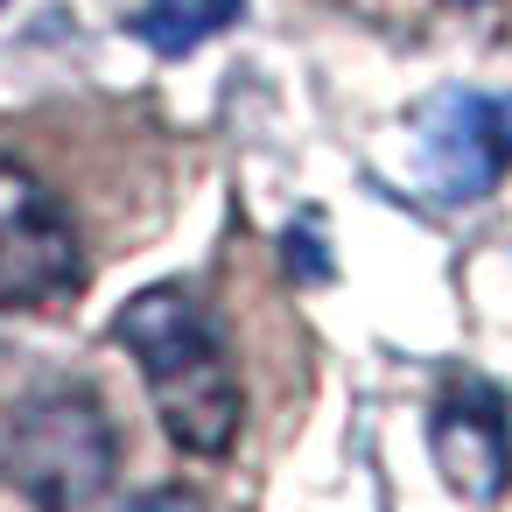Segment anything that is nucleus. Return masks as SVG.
Wrapping results in <instances>:
<instances>
[{
    "mask_svg": "<svg viewBox=\"0 0 512 512\" xmlns=\"http://www.w3.org/2000/svg\"><path fill=\"white\" fill-rule=\"evenodd\" d=\"M113 337L120 351L141 365L148 379V400L162 414V435L190 456H225L239 442V421H246V393H239V372L225 358V337L211 323V309L162 281V288H141L120 316H113Z\"/></svg>",
    "mask_w": 512,
    "mask_h": 512,
    "instance_id": "f257e3e1",
    "label": "nucleus"
},
{
    "mask_svg": "<svg viewBox=\"0 0 512 512\" xmlns=\"http://www.w3.org/2000/svg\"><path fill=\"white\" fill-rule=\"evenodd\" d=\"M120 470L113 414L92 386H43L0 428V484L36 512H85Z\"/></svg>",
    "mask_w": 512,
    "mask_h": 512,
    "instance_id": "f03ea898",
    "label": "nucleus"
},
{
    "mask_svg": "<svg viewBox=\"0 0 512 512\" xmlns=\"http://www.w3.org/2000/svg\"><path fill=\"white\" fill-rule=\"evenodd\" d=\"M85 288V246L50 183L0 155V309H57Z\"/></svg>",
    "mask_w": 512,
    "mask_h": 512,
    "instance_id": "7ed1b4c3",
    "label": "nucleus"
},
{
    "mask_svg": "<svg viewBox=\"0 0 512 512\" xmlns=\"http://www.w3.org/2000/svg\"><path fill=\"white\" fill-rule=\"evenodd\" d=\"M512 169V92H442L421 113V183L442 204H477Z\"/></svg>",
    "mask_w": 512,
    "mask_h": 512,
    "instance_id": "20e7f679",
    "label": "nucleus"
},
{
    "mask_svg": "<svg viewBox=\"0 0 512 512\" xmlns=\"http://www.w3.org/2000/svg\"><path fill=\"white\" fill-rule=\"evenodd\" d=\"M428 449H435V470L442 484L491 512L505 491H512V407L491 379H449L428 407Z\"/></svg>",
    "mask_w": 512,
    "mask_h": 512,
    "instance_id": "39448f33",
    "label": "nucleus"
},
{
    "mask_svg": "<svg viewBox=\"0 0 512 512\" xmlns=\"http://www.w3.org/2000/svg\"><path fill=\"white\" fill-rule=\"evenodd\" d=\"M239 15H246V0H141L127 29H134L155 57H190L197 43L225 36Z\"/></svg>",
    "mask_w": 512,
    "mask_h": 512,
    "instance_id": "423d86ee",
    "label": "nucleus"
},
{
    "mask_svg": "<svg viewBox=\"0 0 512 512\" xmlns=\"http://www.w3.org/2000/svg\"><path fill=\"white\" fill-rule=\"evenodd\" d=\"M288 267H295V274H309V281H323V274H330V260H323V239H316V211H309V218L288 232Z\"/></svg>",
    "mask_w": 512,
    "mask_h": 512,
    "instance_id": "0eeeda50",
    "label": "nucleus"
},
{
    "mask_svg": "<svg viewBox=\"0 0 512 512\" xmlns=\"http://www.w3.org/2000/svg\"><path fill=\"white\" fill-rule=\"evenodd\" d=\"M120 512H204V498H197V491H176V484H169V491H141V498H127Z\"/></svg>",
    "mask_w": 512,
    "mask_h": 512,
    "instance_id": "6e6552de",
    "label": "nucleus"
},
{
    "mask_svg": "<svg viewBox=\"0 0 512 512\" xmlns=\"http://www.w3.org/2000/svg\"><path fill=\"white\" fill-rule=\"evenodd\" d=\"M0 8H8V0H0Z\"/></svg>",
    "mask_w": 512,
    "mask_h": 512,
    "instance_id": "1a4fd4ad",
    "label": "nucleus"
}]
</instances>
